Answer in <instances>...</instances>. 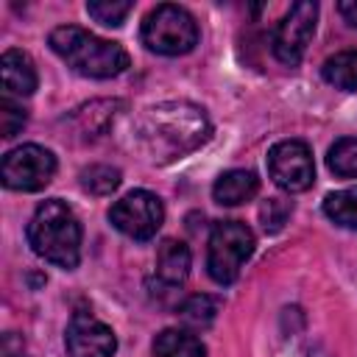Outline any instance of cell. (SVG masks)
<instances>
[{
    "label": "cell",
    "mask_w": 357,
    "mask_h": 357,
    "mask_svg": "<svg viewBox=\"0 0 357 357\" xmlns=\"http://www.w3.org/2000/svg\"><path fill=\"white\" fill-rule=\"evenodd\" d=\"M137 137L153 162H170L195 151L209 137V120L195 103H156L142 112L137 123Z\"/></svg>",
    "instance_id": "1"
},
{
    "label": "cell",
    "mask_w": 357,
    "mask_h": 357,
    "mask_svg": "<svg viewBox=\"0 0 357 357\" xmlns=\"http://www.w3.org/2000/svg\"><path fill=\"white\" fill-rule=\"evenodd\" d=\"M28 243L45 262L73 271L81 259V223L61 198H50L36 206L28 223Z\"/></svg>",
    "instance_id": "2"
},
{
    "label": "cell",
    "mask_w": 357,
    "mask_h": 357,
    "mask_svg": "<svg viewBox=\"0 0 357 357\" xmlns=\"http://www.w3.org/2000/svg\"><path fill=\"white\" fill-rule=\"evenodd\" d=\"M50 47L75 73L86 78H114L128 70V53L112 39H100L78 25H59L50 31Z\"/></svg>",
    "instance_id": "3"
},
{
    "label": "cell",
    "mask_w": 357,
    "mask_h": 357,
    "mask_svg": "<svg viewBox=\"0 0 357 357\" xmlns=\"http://www.w3.org/2000/svg\"><path fill=\"white\" fill-rule=\"evenodd\" d=\"M142 42L148 50L162 56H181L198 45V25L181 6L162 3L142 20Z\"/></svg>",
    "instance_id": "4"
},
{
    "label": "cell",
    "mask_w": 357,
    "mask_h": 357,
    "mask_svg": "<svg viewBox=\"0 0 357 357\" xmlns=\"http://www.w3.org/2000/svg\"><path fill=\"white\" fill-rule=\"evenodd\" d=\"M251 254H254L251 229L240 220H220L209 234L206 271L218 284H231Z\"/></svg>",
    "instance_id": "5"
},
{
    "label": "cell",
    "mask_w": 357,
    "mask_h": 357,
    "mask_svg": "<svg viewBox=\"0 0 357 357\" xmlns=\"http://www.w3.org/2000/svg\"><path fill=\"white\" fill-rule=\"evenodd\" d=\"M56 173V156L42 148V145H20L14 151H8L3 156L0 165V178L8 190H20V192H36L45 184H50Z\"/></svg>",
    "instance_id": "6"
},
{
    "label": "cell",
    "mask_w": 357,
    "mask_h": 357,
    "mask_svg": "<svg viewBox=\"0 0 357 357\" xmlns=\"http://www.w3.org/2000/svg\"><path fill=\"white\" fill-rule=\"evenodd\" d=\"M109 220L117 231H123L131 240H151L165 220V206L159 195L148 190H131L112 204Z\"/></svg>",
    "instance_id": "7"
},
{
    "label": "cell",
    "mask_w": 357,
    "mask_h": 357,
    "mask_svg": "<svg viewBox=\"0 0 357 357\" xmlns=\"http://www.w3.org/2000/svg\"><path fill=\"white\" fill-rule=\"evenodd\" d=\"M268 173L276 187L287 192H304L315 181L312 151L301 139H282L268 151Z\"/></svg>",
    "instance_id": "8"
},
{
    "label": "cell",
    "mask_w": 357,
    "mask_h": 357,
    "mask_svg": "<svg viewBox=\"0 0 357 357\" xmlns=\"http://www.w3.org/2000/svg\"><path fill=\"white\" fill-rule=\"evenodd\" d=\"M315 20H318V3H310V0H301V3H293L290 11L282 17V22L276 25L273 31V39H271V47H273V56L282 61V64H298L312 33H315Z\"/></svg>",
    "instance_id": "9"
},
{
    "label": "cell",
    "mask_w": 357,
    "mask_h": 357,
    "mask_svg": "<svg viewBox=\"0 0 357 357\" xmlns=\"http://www.w3.org/2000/svg\"><path fill=\"white\" fill-rule=\"evenodd\" d=\"M64 346L70 357H112L117 351V337L112 326L98 321L92 312H75L67 324Z\"/></svg>",
    "instance_id": "10"
},
{
    "label": "cell",
    "mask_w": 357,
    "mask_h": 357,
    "mask_svg": "<svg viewBox=\"0 0 357 357\" xmlns=\"http://www.w3.org/2000/svg\"><path fill=\"white\" fill-rule=\"evenodd\" d=\"M0 78H3V89L8 98L11 95H17V98L31 95L39 84L31 56L25 50H17V47H11L0 56Z\"/></svg>",
    "instance_id": "11"
},
{
    "label": "cell",
    "mask_w": 357,
    "mask_h": 357,
    "mask_svg": "<svg viewBox=\"0 0 357 357\" xmlns=\"http://www.w3.org/2000/svg\"><path fill=\"white\" fill-rule=\"evenodd\" d=\"M257 190H259V178L251 170H226L218 176L212 195L223 206H237V204L251 201L257 195Z\"/></svg>",
    "instance_id": "12"
},
{
    "label": "cell",
    "mask_w": 357,
    "mask_h": 357,
    "mask_svg": "<svg viewBox=\"0 0 357 357\" xmlns=\"http://www.w3.org/2000/svg\"><path fill=\"white\" fill-rule=\"evenodd\" d=\"M190 273V248L181 240H162L156 251V276L165 284H181Z\"/></svg>",
    "instance_id": "13"
},
{
    "label": "cell",
    "mask_w": 357,
    "mask_h": 357,
    "mask_svg": "<svg viewBox=\"0 0 357 357\" xmlns=\"http://www.w3.org/2000/svg\"><path fill=\"white\" fill-rule=\"evenodd\" d=\"M156 357H206V346L184 329H162L153 337Z\"/></svg>",
    "instance_id": "14"
},
{
    "label": "cell",
    "mask_w": 357,
    "mask_h": 357,
    "mask_svg": "<svg viewBox=\"0 0 357 357\" xmlns=\"http://www.w3.org/2000/svg\"><path fill=\"white\" fill-rule=\"evenodd\" d=\"M321 75L326 84L337 89H346V92L357 89V50H343L329 56L321 67Z\"/></svg>",
    "instance_id": "15"
},
{
    "label": "cell",
    "mask_w": 357,
    "mask_h": 357,
    "mask_svg": "<svg viewBox=\"0 0 357 357\" xmlns=\"http://www.w3.org/2000/svg\"><path fill=\"white\" fill-rule=\"evenodd\" d=\"M324 215L343 226V229H357V187L349 190H337L332 195H326L324 201Z\"/></svg>",
    "instance_id": "16"
},
{
    "label": "cell",
    "mask_w": 357,
    "mask_h": 357,
    "mask_svg": "<svg viewBox=\"0 0 357 357\" xmlns=\"http://www.w3.org/2000/svg\"><path fill=\"white\" fill-rule=\"evenodd\" d=\"M218 310H220V301H218V298H212V296H206V293H198V296H190V298L178 307V318H181L187 326H192V329H206V326L215 321Z\"/></svg>",
    "instance_id": "17"
},
{
    "label": "cell",
    "mask_w": 357,
    "mask_h": 357,
    "mask_svg": "<svg viewBox=\"0 0 357 357\" xmlns=\"http://www.w3.org/2000/svg\"><path fill=\"white\" fill-rule=\"evenodd\" d=\"M326 165L340 178H357V139L354 137L337 139L326 153Z\"/></svg>",
    "instance_id": "18"
},
{
    "label": "cell",
    "mask_w": 357,
    "mask_h": 357,
    "mask_svg": "<svg viewBox=\"0 0 357 357\" xmlns=\"http://www.w3.org/2000/svg\"><path fill=\"white\" fill-rule=\"evenodd\" d=\"M120 184V170L112 165H89L81 170V187L92 195H109Z\"/></svg>",
    "instance_id": "19"
},
{
    "label": "cell",
    "mask_w": 357,
    "mask_h": 357,
    "mask_svg": "<svg viewBox=\"0 0 357 357\" xmlns=\"http://www.w3.org/2000/svg\"><path fill=\"white\" fill-rule=\"evenodd\" d=\"M131 3L128 0H89L86 11L92 20H98L100 25H123V20L131 14Z\"/></svg>",
    "instance_id": "20"
},
{
    "label": "cell",
    "mask_w": 357,
    "mask_h": 357,
    "mask_svg": "<svg viewBox=\"0 0 357 357\" xmlns=\"http://www.w3.org/2000/svg\"><path fill=\"white\" fill-rule=\"evenodd\" d=\"M290 212H293L290 201H284V198H268V201L262 204V209H259L262 229H265V231H279V229L287 223Z\"/></svg>",
    "instance_id": "21"
},
{
    "label": "cell",
    "mask_w": 357,
    "mask_h": 357,
    "mask_svg": "<svg viewBox=\"0 0 357 357\" xmlns=\"http://www.w3.org/2000/svg\"><path fill=\"white\" fill-rule=\"evenodd\" d=\"M25 120H28L25 109L17 106L8 95H3V100H0V131H3V137H14L25 126Z\"/></svg>",
    "instance_id": "22"
},
{
    "label": "cell",
    "mask_w": 357,
    "mask_h": 357,
    "mask_svg": "<svg viewBox=\"0 0 357 357\" xmlns=\"http://www.w3.org/2000/svg\"><path fill=\"white\" fill-rule=\"evenodd\" d=\"M0 357H28L25 340L17 332H6L0 337Z\"/></svg>",
    "instance_id": "23"
},
{
    "label": "cell",
    "mask_w": 357,
    "mask_h": 357,
    "mask_svg": "<svg viewBox=\"0 0 357 357\" xmlns=\"http://www.w3.org/2000/svg\"><path fill=\"white\" fill-rule=\"evenodd\" d=\"M337 11L346 17L349 25H357V0H343V3H337Z\"/></svg>",
    "instance_id": "24"
}]
</instances>
